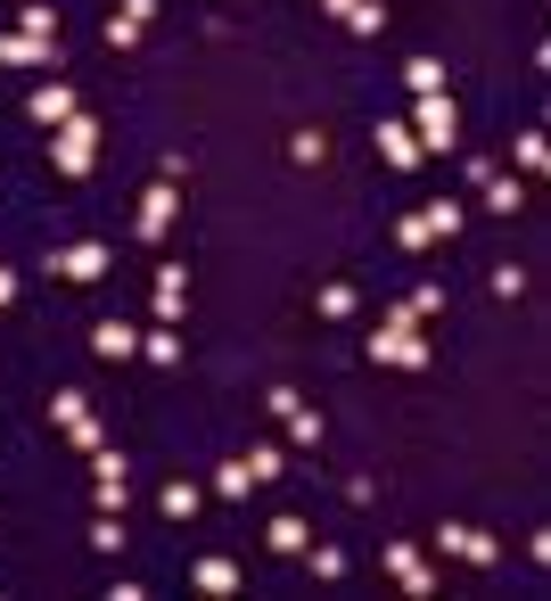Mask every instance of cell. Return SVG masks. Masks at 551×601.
<instances>
[{
  "label": "cell",
  "mask_w": 551,
  "mask_h": 601,
  "mask_svg": "<svg viewBox=\"0 0 551 601\" xmlns=\"http://www.w3.org/2000/svg\"><path fill=\"white\" fill-rule=\"evenodd\" d=\"M370 363H395V371H420V363H428V339H420V314H412V297L379 314V330H370Z\"/></svg>",
  "instance_id": "obj_1"
},
{
  "label": "cell",
  "mask_w": 551,
  "mask_h": 601,
  "mask_svg": "<svg viewBox=\"0 0 551 601\" xmlns=\"http://www.w3.org/2000/svg\"><path fill=\"white\" fill-rule=\"evenodd\" d=\"M189 585H198V593H240V585H247V568L231 561V552H206V561L189 568Z\"/></svg>",
  "instance_id": "obj_9"
},
{
  "label": "cell",
  "mask_w": 551,
  "mask_h": 601,
  "mask_svg": "<svg viewBox=\"0 0 551 601\" xmlns=\"http://www.w3.org/2000/svg\"><path fill=\"white\" fill-rule=\"evenodd\" d=\"M321 9H330V17H346V9H354V0H321Z\"/></svg>",
  "instance_id": "obj_34"
},
{
  "label": "cell",
  "mask_w": 551,
  "mask_h": 601,
  "mask_svg": "<svg viewBox=\"0 0 551 601\" xmlns=\"http://www.w3.org/2000/svg\"><path fill=\"white\" fill-rule=\"evenodd\" d=\"M198 503H206V494L189 487V478H166V487H157V511H166V519H189Z\"/></svg>",
  "instance_id": "obj_19"
},
{
  "label": "cell",
  "mask_w": 551,
  "mask_h": 601,
  "mask_svg": "<svg viewBox=\"0 0 551 601\" xmlns=\"http://www.w3.org/2000/svg\"><path fill=\"white\" fill-rule=\"evenodd\" d=\"M478 189H486V214H518V207H527V182H518V173H502V165L486 173Z\"/></svg>",
  "instance_id": "obj_12"
},
{
  "label": "cell",
  "mask_w": 551,
  "mask_h": 601,
  "mask_svg": "<svg viewBox=\"0 0 551 601\" xmlns=\"http://www.w3.org/2000/svg\"><path fill=\"white\" fill-rule=\"evenodd\" d=\"M313 314H321V321H354V314H363V289H354V281H330L321 297H313Z\"/></svg>",
  "instance_id": "obj_13"
},
{
  "label": "cell",
  "mask_w": 551,
  "mask_h": 601,
  "mask_svg": "<svg viewBox=\"0 0 551 601\" xmlns=\"http://www.w3.org/2000/svg\"><path fill=\"white\" fill-rule=\"evenodd\" d=\"M379 568H387L395 585H404V593H444V585H437V568H428V552H420V544H379Z\"/></svg>",
  "instance_id": "obj_5"
},
{
  "label": "cell",
  "mask_w": 551,
  "mask_h": 601,
  "mask_svg": "<svg viewBox=\"0 0 551 601\" xmlns=\"http://www.w3.org/2000/svg\"><path fill=\"white\" fill-rule=\"evenodd\" d=\"M74 413H91V395H83V388H58V395H50V420H58V429H66Z\"/></svg>",
  "instance_id": "obj_27"
},
{
  "label": "cell",
  "mask_w": 551,
  "mask_h": 601,
  "mask_svg": "<svg viewBox=\"0 0 551 601\" xmlns=\"http://www.w3.org/2000/svg\"><path fill=\"white\" fill-rule=\"evenodd\" d=\"M289 157H296V165H321V157H330V140H321V132H296Z\"/></svg>",
  "instance_id": "obj_30"
},
{
  "label": "cell",
  "mask_w": 551,
  "mask_h": 601,
  "mask_svg": "<svg viewBox=\"0 0 551 601\" xmlns=\"http://www.w3.org/2000/svg\"><path fill=\"white\" fill-rule=\"evenodd\" d=\"M173 214H182V182H166V173H157V182L140 189V214H132V231H140V240L157 247V240L173 231Z\"/></svg>",
  "instance_id": "obj_3"
},
{
  "label": "cell",
  "mask_w": 551,
  "mask_h": 601,
  "mask_svg": "<svg viewBox=\"0 0 551 601\" xmlns=\"http://www.w3.org/2000/svg\"><path fill=\"white\" fill-rule=\"evenodd\" d=\"M140 355L157 363V371H173V363H182V330H173V321H157V330L140 339Z\"/></svg>",
  "instance_id": "obj_17"
},
{
  "label": "cell",
  "mask_w": 551,
  "mask_h": 601,
  "mask_svg": "<svg viewBox=\"0 0 551 601\" xmlns=\"http://www.w3.org/2000/svg\"><path fill=\"white\" fill-rule=\"evenodd\" d=\"M140 34H148V25H140V17H124V9L108 17V50H140Z\"/></svg>",
  "instance_id": "obj_26"
},
{
  "label": "cell",
  "mask_w": 551,
  "mask_h": 601,
  "mask_svg": "<svg viewBox=\"0 0 551 601\" xmlns=\"http://www.w3.org/2000/svg\"><path fill=\"white\" fill-rule=\"evenodd\" d=\"M264 544H272V552H289V561H296V552H305V544H313V527H305V519H296V511H280V519H272V527H264Z\"/></svg>",
  "instance_id": "obj_15"
},
{
  "label": "cell",
  "mask_w": 551,
  "mask_h": 601,
  "mask_svg": "<svg viewBox=\"0 0 551 601\" xmlns=\"http://www.w3.org/2000/svg\"><path fill=\"white\" fill-rule=\"evenodd\" d=\"M66 437H74V453H99V445H108V437H99V420H91V413H74V420H66Z\"/></svg>",
  "instance_id": "obj_29"
},
{
  "label": "cell",
  "mask_w": 551,
  "mask_h": 601,
  "mask_svg": "<svg viewBox=\"0 0 551 601\" xmlns=\"http://www.w3.org/2000/svg\"><path fill=\"white\" fill-rule=\"evenodd\" d=\"M99 511H124V470H99Z\"/></svg>",
  "instance_id": "obj_32"
},
{
  "label": "cell",
  "mask_w": 551,
  "mask_h": 601,
  "mask_svg": "<svg viewBox=\"0 0 551 601\" xmlns=\"http://www.w3.org/2000/svg\"><path fill=\"white\" fill-rule=\"evenodd\" d=\"M518 173H543V132H518Z\"/></svg>",
  "instance_id": "obj_31"
},
{
  "label": "cell",
  "mask_w": 551,
  "mask_h": 601,
  "mask_svg": "<svg viewBox=\"0 0 551 601\" xmlns=\"http://www.w3.org/2000/svg\"><path fill=\"white\" fill-rule=\"evenodd\" d=\"M189 305V263H157V321H182Z\"/></svg>",
  "instance_id": "obj_10"
},
{
  "label": "cell",
  "mask_w": 551,
  "mask_h": 601,
  "mask_svg": "<svg viewBox=\"0 0 551 601\" xmlns=\"http://www.w3.org/2000/svg\"><path fill=\"white\" fill-rule=\"evenodd\" d=\"M437 552H453V561H502V544H494V536H486V527H461V519H444L437 527Z\"/></svg>",
  "instance_id": "obj_7"
},
{
  "label": "cell",
  "mask_w": 551,
  "mask_h": 601,
  "mask_svg": "<svg viewBox=\"0 0 551 601\" xmlns=\"http://www.w3.org/2000/svg\"><path fill=\"white\" fill-rule=\"evenodd\" d=\"M17 34L58 41V0H17Z\"/></svg>",
  "instance_id": "obj_16"
},
{
  "label": "cell",
  "mask_w": 551,
  "mask_h": 601,
  "mask_svg": "<svg viewBox=\"0 0 551 601\" xmlns=\"http://www.w3.org/2000/svg\"><path fill=\"white\" fill-rule=\"evenodd\" d=\"M420 223L437 231V240H453V231L469 223V207H461V198H428V207H420Z\"/></svg>",
  "instance_id": "obj_18"
},
{
  "label": "cell",
  "mask_w": 551,
  "mask_h": 601,
  "mask_svg": "<svg viewBox=\"0 0 551 601\" xmlns=\"http://www.w3.org/2000/svg\"><path fill=\"white\" fill-rule=\"evenodd\" d=\"M91 165H99V124H91L83 108H74L66 124L50 132V173H66V182H83Z\"/></svg>",
  "instance_id": "obj_2"
},
{
  "label": "cell",
  "mask_w": 551,
  "mask_h": 601,
  "mask_svg": "<svg viewBox=\"0 0 551 601\" xmlns=\"http://www.w3.org/2000/svg\"><path fill=\"white\" fill-rule=\"evenodd\" d=\"M280 420H289V437H296V445H321V413H313V404H289Z\"/></svg>",
  "instance_id": "obj_24"
},
{
  "label": "cell",
  "mask_w": 551,
  "mask_h": 601,
  "mask_svg": "<svg viewBox=\"0 0 551 601\" xmlns=\"http://www.w3.org/2000/svg\"><path fill=\"white\" fill-rule=\"evenodd\" d=\"M58 272H66V281H83V289H91V281H108V272H115V247L108 240H74V247H58Z\"/></svg>",
  "instance_id": "obj_6"
},
{
  "label": "cell",
  "mask_w": 551,
  "mask_h": 601,
  "mask_svg": "<svg viewBox=\"0 0 551 601\" xmlns=\"http://www.w3.org/2000/svg\"><path fill=\"white\" fill-rule=\"evenodd\" d=\"M74 108H83V99H74V91H66L58 75H50V83H34V99H25V115H34L41 132H58V124H66Z\"/></svg>",
  "instance_id": "obj_8"
},
{
  "label": "cell",
  "mask_w": 551,
  "mask_h": 601,
  "mask_svg": "<svg viewBox=\"0 0 551 601\" xmlns=\"http://www.w3.org/2000/svg\"><path fill=\"white\" fill-rule=\"evenodd\" d=\"M412 140H420V149H453L461 140V108L444 91H428L420 108H412Z\"/></svg>",
  "instance_id": "obj_4"
},
{
  "label": "cell",
  "mask_w": 551,
  "mask_h": 601,
  "mask_svg": "<svg viewBox=\"0 0 551 601\" xmlns=\"http://www.w3.org/2000/svg\"><path fill=\"white\" fill-rule=\"evenodd\" d=\"M346 25H354V34H379V25H387V0H354Z\"/></svg>",
  "instance_id": "obj_28"
},
{
  "label": "cell",
  "mask_w": 551,
  "mask_h": 601,
  "mask_svg": "<svg viewBox=\"0 0 551 601\" xmlns=\"http://www.w3.org/2000/svg\"><path fill=\"white\" fill-rule=\"evenodd\" d=\"M379 157H387V165H420V140H412V124H379Z\"/></svg>",
  "instance_id": "obj_14"
},
{
  "label": "cell",
  "mask_w": 551,
  "mask_h": 601,
  "mask_svg": "<svg viewBox=\"0 0 551 601\" xmlns=\"http://www.w3.org/2000/svg\"><path fill=\"white\" fill-rule=\"evenodd\" d=\"M404 83H412V91H444V66H437V58H412V66H404Z\"/></svg>",
  "instance_id": "obj_25"
},
{
  "label": "cell",
  "mask_w": 551,
  "mask_h": 601,
  "mask_svg": "<svg viewBox=\"0 0 551 601\" xmlns=\"http://www.w3.org/2000/svg\"><path fill=\"white\" fill-rule=\"evenodd\" d=\"M91 552H124V511H99L91 519Z\"/></svg>",
  "instance_id": "obj_23"
},
{
  "label": "cell",
  "mask_w": 551,
  "mask_h": 601,
  "mask_svg": "<svg viewBox=\"0 0 551 601\" xmlns=\"http://www.w3.org/2000/svg\"><path fill=\"white\" fill-rule=\"evenodd\" d=\"M240 462L256 470V487H264V478H280V470H289V453H280V445H247Z\"/></svg>",
  "instance_id": "obj_22"
},
{
  "label": "cell",
  "mask_w": 551,
  "mask_h": 601,
  "mask_svg": "<svg viewBox=\"0 0 551 601\" xmlns=\"http://www.w3.org/2000/svg\"><path fill=\"white\" fill-rule=\"evenodd\" d=\"M9 297H17V272H9V263H0V305H9Z\"/></svg>",
  "instance_id": "obj_33"
},
{
  "label": "cell",
  "mask_w": 551,
  "mask_h": 601,
  "mask_svg": "<svg viewBox=\"0 0 551 601\" xmlns=\"http://www.w3.org/2000/svg\"><path fill=\"white\" fill-rule=\"evenodd\" d=\"M91 355H108V363L140 355V330H132V321H91Z\"/></svg>",
  "instance_id": "obj_11"
},
{
  "label": "cell",
  "mask_w": 551,
  "mask_h": 601,
  "mask_svg": "<svg viewBox=\"0 0 551 601\" xmlns=\"http://www.w3.org/2000/svg\"><path fill=\"white\" fill-rule=\"evenodd\" d=\"M296 561H313V577H346V552H338V544H305V552H296Z\"/></svg>",
  "instance_id": "obj_21"
},
{
  "label": "cell",
  "mask_w": 551,
  "mask_h": 601,
  "mask_svg": "<svg viewBox=\"0 0 551 601\" xmlns=\"http://www.w3.org/2000/svg\"><path fill=\"white\" fill-rule=\"evenodd\" d=\"M247 487H256V470H247V462H222V470H215V494H222V503H240Z\"/></svg>",
  "instance_id": "obj_20"
}]
</instances>
